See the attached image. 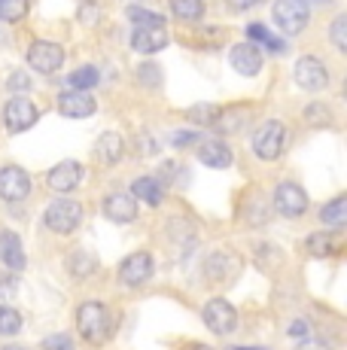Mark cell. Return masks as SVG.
Returning a JSON list of instances; mask_svg holds the SVG:
<instances>
[{"instance_id":"6da1fadb","label":"cell","mask_w":347,"mask_h":350,"mask_svg":"<svg viewBox=\"0 0 347 350\" xmlns=\"http://www.w3.org/2000/svg\"><path fill=\"white\" fill-rule=\"evenodd\" d=\"M77 326H79V335H83L85 345H92V347L104 345L113 329L110 308L101 305V301H83L77 311Z\"/></svg>"},{"instance_id":"7a4b0ae2","label":"cell","mask_w":347,"mask_h":350,"mask_svg":"<svg viewBox=\"0 0 347 350\" xmlns=\"http://www.w3.org/2000/svg\"><path fill=\"white\" fill-rule=\"evenodd\" d=\"M43 219H46V228H49V232L70 234L79 228V223H83V204H77V201H70V198H58L46 207Z\"/></svg>"},{"instance_id":"3957f363","label":"cell","mask_w":347,"mask_h":350,"mask_svg":"<svg viewBox=\"0 0 347 350\" xmlns=\"http://www.w3.org/2000/svg\"><path fill=\"white\" fill-rule=\"evenodd\" d=\"M283 146H286V128L277 119L262 122L256 128V134H253V152L265 161H275L283 152Z\"/></svg>"},{"instance_id":"277c9868","label":"cell","mask_w":347,"mask_h":350,"mask_svg":"<svg viewBox=\"0 0 347 350\" xmlns=\"http://www.w3.org/2000/svg\"><path fill=\"white\" fill-rule=\"evenodd\" d=\"M311 22V12H308V3L302 0H277L275 3V25L283 33H302Z\"/></svg>"},{"instance_id":"5b68a950","label":"cell","mask_w":347,"mask_h":350,"mask_svg":"<svg viewBox=\"0 0 347 350\" xmlns=\"http://www.w3.org/2000/svg\"><path fill=\"white\" fill-rule=\"evenodd\" d=\"M292 77H296L299 89H305V92H323L326 85H329V70H326V64L314 55L299 58Z\"/></svg>"},{"instance_id":"8992f818","label":"cell","mask_w":347,"mask_h":350,"mask_svg":"<svg viewBox=\"0 0 347 350\" xmlns=\"http://www.w3.org/2000/svg\"><path fill=\"white\" fill-rule=\"evenodd\" d=\"M64 64V49L58 43H52V40H37L34 46L28 49V67L37 73H55L58 67Z\"/></svg>"},{"instance_id":"52a82bcc","label":"cell","mask_w":347,"mask_h":350,"mask_svg":"<svg viewBox=\"0 0 347 350\" xmlns=\"http://www.w3.org/2000/svg\"><path fill=\"white\" fill-rule=\"evenodd\" d=\"M34 189L31 177L16 165H6L0 167V198L3 201H25Z\"/></svg>"},{"instance_id":"ba28073f","label":"cell","mask_w":347,"mask_h":350,"mask_svg":"<svg viewBox=\"0 0 347 350\" xmlns=\"http://www.w3.org/2000/svg\"><path fill=\"white\" fill-rule=\"evenodd\" d=\"M275 211L280 217H290V219L302 217V213L308 211V195L296 183H280L275 189Z\"/></svg>"},{"instance_id":"9c48e42d","label":"cell","mask_w":347,"mask_h":350,"mask_svg":"<svg viewBox=\"0 0 347 350\" xmlns=\"http://www.w3.org/2000/svg\"><path fill=\"white\" fill-rule=\"evenodd\" d=\"M40 119V110L34 104H31L28 98H12L10 104L3 107V125L10 128L12 134H22V131H28L31 125H34Z\"/></svg>"},{"instance_id":"30bf717a","label":"cell","mask_w":347,"mask_h":350,"mask_svg":"<svg viewBox=\"0 0 347 350\" xmlns=\"http://www.w3.org/2000/svg\"><path fill=\"white\" fill-rule=\"evenodd\" d=\"M152 271H156V265H152L150 253H131L128 259L119 265V280H122L125 286L137 289V286H143L146 280L152 278Z\"/></svg>"},{"instance_id":"8fae6325","label":"cell","mask_w":347,"mask_h":350,"mask_svg":"<svg viewBox=\"0 0 347 350\" xmlns=\"http://www.w3.org/2000/svg\"><path fill=\"white\" fill-rule=\"evenodd\" d=\"M204 323L210 326V332L229 335V332H235V326H238V311L225 299H210L208 305H204Z\"/></svg>"},{"instance_id":"7c38bea8","label":"cell","mask_w":347,"mask_h":350,"mask_svg":"<svg viewBox=\"0 0 347 350\" xmlns=\"http://www.w3.org/2000/svg\"><path fill=\"white\" fill-rule=\"evenodd\" d=\"M83 177H85L83 165H79V161H73V159H68V161H61V165L52 167L46 180H49V189L52 192L68 195V192H73L79 183H83Z\"/></svg>"},{"instance_id":"4fadbf2b","label":"cell","mask_w":347,"mask_h":350,"mask_svg":"<svg viewBox=\"0 0 347 350\" xmlns=\"http://www.w3.org/2000/svg\"><path fill=\"white\" fill-rule=\"evenodd\" d=\"M168 46V33L165 25H137L131 33V49L140 55H152V52H162Z\"/></svg>"},{"instance_id":"5bb4252c","label":"cell","mask_w":347,"mask_h":350,"mask_svg":"<svg viewBox=\"0 0 347 350\" xmlns=\"http://www.w3.org/2000/svg\"><path fill=\"white\" fill-rule=\"evenodd\" d=\"M58 110H61V116H68V119H89V116H95L98 104L89 92L70 89L58 98Z\"/></svg>"},{"instance_id":"9a60e30c","label":"cell","mask_w":347,"mask_h":350,"mask_svg":"<svg viewBox=\"0 0 347 350\" xmlns=\"http://www.w3.org/2000/svg\"><path fill=\"white\" fill-rule=\"evenodd\" d=\"M104 217L113 223H135L137 219V198L131 192H113L104 198Z\"/></svg>"},{"instance_id":"2e32d148","label":"cell","mask_w":347,"mask_h":350,"mask_svg":"<svg viewBox=\"0 0 347 350\" xmlns=\"http://www.w3.org/2000/svg\"><path fill=\"white\" fill-rule=\"evenodd\" d=\"M229 58H232V67L241 77H256L262 70V52L256 49V43H238Z\"/></svg>"},{"instance_id":"e0dca14e","label":"cell","mask_w":347,"mask_h":350,"mask_svg":"<svg viewBox=\"0 0 347 350\" xmlns=\"http://www.w3.org/2000/svg\"><path fill=\"white\" fill-rule=\"evenodd\" d=\"M232 150L223 144V140H204L202 146H198V161L202 165H208L213 167V171H223V167H229L232 165Z\"/></svg>"},{"instance_id":"ac0fdd59","label":"cell","mask_w":347,"mask_h":350,"mask_svg":"<svg viewBox=\"0 0 347 350\" xmlns=\"http://www.w3.org/2000/svg\"><path fill=\"white\" fill-rule=\"evenodd\" d=\"M238 256L235 253H225V250H219V253H213L210 259H208V265H204V271H208V278L210 280H217V284H223V280H232L238 274Z\"/></svg>"},{"instance_id":"d6986e66","label":"cell","mask_w":347,"mask_h":350,"mask_svg":"<svg viewBox=\"0 0 347 350\" xmlns=\"http://www.w3.org/2000/svg\"><path fill=\"white\" fill-rule=\"evenodd\" d=\"M0 262L10 271H22L25 268V250L16 232H0Z\"/></svg>"},{"instance_id":"ffe728a7","label":"cell","mask_w":347,"mask_h":350,"mask_svg":"<svg viewBox=\"0 0 347 350\" xmlns=\"http://www.w3.org/2000/svg\"><path fill=\"white\" fill-rule=\"evenodd\" d=\"M95 152H98V159H101L104 165H116V161L122 159V152H125V140L119 137V134L107 131V134H101V137H98Z\"/></svg>"},{"instance_id":"44dd1931","label":"cell","mask_w":347,"mask_h":350,"mask_svg":"<svg viewBox=\"0 0 347 350\" xmlns=\"http://www.w3.org/2000/svg\"><path fill=\"white\" fill-rule=\"evenodd\" d=\"M131 195H135L137 201H146L150 207L162 204V198H165L162 183H158V180H152V177H137L135 183H131Z\"/></svg>"},{"instance_id":"7402d4cb","label":"cell","mask_w":347,"mask_h":350,"mask_svg":"<svg viewBox=\"0 0 347 350\" xmlns=\"http://www.w3.org/2000/svg\"><path fill=\"white\" fill-rule=\"evenodd\" d=\"M204 0H171V12L183 22H202L204 18Z\"/></svg>"},{"instance_id":"603a6c76","label":"cell","mask_w":347,"mask_h":350,"mask_svg":"<svg viewBox=\"0 0 347 350\" xmlns=\"http://www.w3.org/2000/svg\"><path fill=\"white\" fill-rule=\"evenodd\" d=\"M320 219H323L326 226H335V228H342L347 223V198L344 195H338V198H332L329 204L320 211Z\"/></svg>"},{"instance_id":"cb8c5ba5","label":"cell","mask_w":347,"mask_h":350,"mask_svg":"<svg viewBox=\"0 0 347 350\" xmlns=\"http://www.w3.org/2000/svg\"><path fill=\"white\" fill-rule=\"evenodd\" d=\"M70 89H79V92H89V89H95L98 83H101V73L95 70V67H79V70H73L70 73Z\"/></svg>"},{"instance_id":"d4e9b609","label":"cell","mask_w":347,"mask_h":350,"mask_svg":"<svg viewBox=\"0 0 347 350\" xmlns=\"http://www.w3.org/2000/svg\"><path fill=\"white\" fill-rule=\"evenodd\" d=\"M247 40H259V43H265L271 52H283L286 43L280 37H275V33H268V28H262V25H247Z\"/></svg>"},{"instance_id":"484cf974","label":"cell","mask_w":347,"mask_h":350,"mask_svg":"<svg viewBox=\"0 0 347 350\" xmlns=\"http://www.w3.org/2000/svg\"><path fill=\"white\" fill-rule=\"evenodd\" d=\"M28 16V0H0V18L10 25L22 22Z\"/></svg>"},{"instance_id":"4316f807","label":"cell","mask_w":347,"mask_h":350,"mask_svg":"<svg viewBox=\"0 0 347 350\" xmlns=\"http://www.w3.org/2000/svg\"><path fill=\"white\" fill-rule=\"evenodd\" d=\"M95 256L89 253H70V274L73 278H89L92 271H95Z\"/></svg>"},{"instance_id":"83f0119b","label":"cell","mask_w":347,"mask_h":350,"mask_svg":"<svg viewBox=\"0 0 347 350\" xmlns=\"http://www.w3.org/2000/svg\"><path fill=\"white\" fill-rule=\"evenodd\" d=\"M22 329V317H18L16 308L0 305V335H16Z\"/></svg>"},{"instance_id":"f1b7e54d","label":"cell","mask_w":347,"mask_h":350,"mask_svg":"<svg viewBox=\"0 0 347 350\" xmlns=\"http://www.w3.org/2000/svg\"><path fill=\"white\" fill-rule=\"evenodd\" d=\"M186 116H189L192 122H202V125H217L219 107H213V104H202V107H192V110H186Z\"/></svg>"},{"instance_id":"f546056e","label":"cell","mask_w":347,"mask_h":350,"mask_svg":"<svg viewBox=\"0 0 347 350\" xmlns=\"http://www.w3.org/2000/svg\"><path fill=\"white\" fill-rule=\"evenodd\" d=\"M332 238H335V234H326V232L308 234V250L314 256H329L332 253Z\"/></svg>"},{"instance_id":"4dcf8cb0","label":"cell","mask_w":347,"mask_h":350,"mask_svg":"<svg viewBox=\"0 0 347 350\" xmlns=\"http://www.w3.org/2000/svg\"><path fill=\"white\" fill-rule=\"evenodd\" d=\"M329 37H332V46L335 49H347V16H338L335 22H332V28H329Z\"/></svg>"},{"instance_id":"1f68e13d","label":"cell","mask_w":347,"mask_h":350,"mask_svg":"<svg viewBox=\"0 0 347 350\" xmlns=\"http://www.w3.org/2000/svg\"><path fill=\"white\" fill-rule=\"evenodd\" d=\"M128 18L135 25H165V18L158 16V12H146V10H140V6H128Z\"/></svg>"},{"instance_id":"d6a6232c","label":"cell","mask_w":347,"mask_h":350,"mask_svg":"<svg viewBox=\"0 0 347 350\" xmlns=\"http://www.w3.org/2000/svg\"><path fill=\"white\" fill-rule=\"evenodd\" d=\"M305 122L308 125H329V107H323V104H311L308 110H305Z\"/></svg>"},{"instance_id":"836d02e7","label":"cell","mask_w":347,"mask_h":350,"mask_svg":"<svg viewBox=\"0 0 347 350\" xmlns=\"http://www.w3.org/2000/svg\"><path fill=\"white\" fill-rule=\"evenodd\" d=\"M43 350H73V341L70 335H49L43 341Z\"/></svg>"},{"instance_id":"e575fe53","label":"cell","mask_w":347,"mask_h":350,"mask_svg":"<svg viewBox=\"0 0 347 350\" xmlns=\"http://www.w3.org/2000/svg\"><path fill=\"white\" fill-rule=\"evenodd\" d=\"M140 79H143L146 85L162 83V70H158V64H140Z\"/></svg>"},{"instance_id":"d590c367","label":"cell","mask_w":347,"mask_h":350,"mask_svg":"<svg viewBox=\"0 0 347 350\" xmlns=\"http://www.w3.org/2000/svg\"><path fill=\"white\" fill-rule=\"evenodd\" d=\"M296 350H329V345H326L323 338H311V335H305V338H299Z\"/></svg>"},{"instance_id":"8d00e7d4","label":"cell","mask_w":347,"mask_h":350,"mask_svg":"<svg viewBox=\"0 0 347 350\" xmlns=\"http://www.w3.org/2000/svg\"><path fill=\"white\" fill-rule=\"evenodd\" d=\"M10 89L12 92H31V77H25L22 70L12 73V77H10Z\"/></svg>"},{"instance_id":"74e56055","label":"cell","mask_w":347,"mask_h":350,"mask_svg":"<svg viewBox=\"0 0 347 350\" xmlns=\"http://www.w3.org/2000/svg\"><path fill=\"white\" fill-rule=\"evenodd\" d=\"M192 140H198V134H192V131H177L171 144H174V146H189Z\"/></svg>"},{"instance_id":"f35d334b","label":"cell","mask_w":347,"mask_h":350,"mask_svg":"<svg viewBox=\"0 0 347 350\" xmlns=\"http://www.w3.org/2000/svg\"><path fill=\"white\" fill-rule=\"evenodd\" d=\"M290 335H292V338H305V335H308V323H305V320H296V323L290 326Z\"/></svg>"},{"instance_id":"ab89813d","label":"cell","mask_w":347,"mask_h":350,"mask_svg":"<svg viewBox=\"0 0 347 350\" xmlns=\"http://www.w3.org/2000/svg\"><path fill=\"white\" fill-rule=\"evenodd\" d=\"M232 6H235V10H250L253 3H259V0H229Z\"/></svg>"},{"instance_id":"60d3db41","label":"cell","mask_w":347,"mask_h":350,"mask_svg":"<svg viewBox=\"0 0 347 350\" xmlns=\"http://www.w3.org/2000/svg\"><path fill=\"white\" fill-rule=\"evenodd\" d=\"M302 3H314V6H329L332 0H302Z\"/></svg>"},{"instance_id":"b9f144b4","label":"cell","mask_w":347,"mask_h":350,"mask_svg":"<svg viewBox=\"0 0 347 350\" xmlns=\"http://www.w3.org/2000/svg\"><path fill=\"white\" fill-rule=\"evenodd\" d=\"M3 350H28V347H22V345H6Z\"/></svg>"},{"instance_id":"7bdbcfd3","label":"cell","mask_w":347,"mask_h":350,"mask_svg":"<svg viewBox=\"0 0 347 350\" xmlns=\"http://www.w3.org/2000/svg\"><path fill=\"white\" fill-rule=\"evenodd\" d=\"M232 350H265V347H232Z\"/></svg>"},{"instance_id":"ee69618b","label":"cell","mask_w":347,"mask_h":350,"mask_svg":"<svg viewBox=\"0 0 347 350\" xmlns=\"http://www.w3.org/2000/svg\"><path fill=\"white\" fill-rule=\"evenodd\" d=\"M192 350H210V347H192Z\"/></svg>"}]
</instances>
